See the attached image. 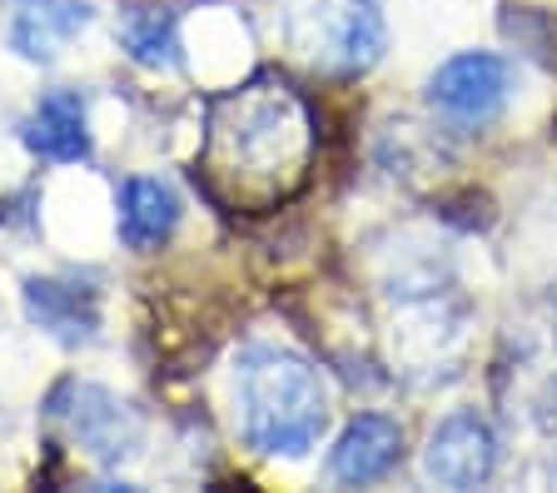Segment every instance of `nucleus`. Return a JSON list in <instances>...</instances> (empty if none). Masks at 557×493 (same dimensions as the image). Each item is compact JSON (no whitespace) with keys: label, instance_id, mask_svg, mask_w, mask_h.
Masks as SVG:
<instances>
[{"label":"nucleus","instance_id":"f257e3e1","mask_svg":"<svg viewBox=\"0 0 557 493\" xmlns=\"http://www.w3.org/2000/svg\"><path fill=\"white\" fill-rule=\"evenodd\" d=\"M313 155V130L299 95L284 81L259 75L255 85L209 106L205 180L230 205H274L304 180Z\"/></svg>","mask_w":557,"mask_h":493},{"label":"nucleus","instance_id":"f03ea898","mask_svg":"<svg viewBox=\"0 0 557 493\" xmlns=\"http://www.w3.org/2000/svg\"><path fill=\"white\" fill-rule=\"evenodd\" d=\"M334 419L324 374L289 349H249L239 359L244 444L269 458H304Z\"/></svg>","mask_w":557,"mask_h":493},{"label":"nucleus","instance_id":"7ed1b4c3","mask_svg":"<svg viewBox=\"0 0 557 493\" xmlns=\"http://www.w3.org/2000/svg\"><path fill=\"white\" fill-rule=\"evenodd\" d=\"M284 46L324 75H363L388 50L383 0H284Z\"/></svg>","mask_w":557,"mask_h":493},{"label":"nucleus","instance_id":"20e7f679","mask_svg":"<svg viewBox=\"0 0 557 493\" xmlns=\"http://www.w3.org/2000/svg\"><path fill=\"white\" fill-rule=\"evenodd\" d=\"M50 414L65 423L70 439H75L95 464H104V469L129 464V458L139 454V444H145L139 414L100 384H81V379L60 384L55 394H50Z\"/></svg>","mask_w":557,"mask_h":493},{"label":"nucleus","instance_id":"39448f33","mask_svg":"<svg viewBox=\"0 0 557 493\" xmlns=\"http://www.w3.org/2000/svg\"><path fill=\"white\" fill-rule=\"evenodd\" d=\"M512 95V65L493 50H463L429 75V106L448 125H487L498 120Z\"/></svg>","mask_w":557,"mask_h":493},{"label":"nucleus","instance_id":"423d86ee","mask_svg":"<svg viewBox=\"0 0 557 493\" xmlns=\"http://www.w3.org/2000/svg\"><path fill=\"white\" fill-rule=\"evenodd\" d=\"M423 473L443 489H478L498 473V434L478 409H458L429 434Z\"/></svg>","mask_w":557,"mask_h":493},{"label":"nucleus","instance_id":"0eeeda50","mask_svg":"<svg viewBox=\"0 0 557 493\" xmlns=\"http://www.w3.org/2000/svg\"><path fill=\"white\" fill-rule=\"evenodd\" d=\"M398 464H404V423L388 414H359L329 448V479L348 489L388 479Z\"/></svg>","mask_w":557,"mask_h":493},{"label":"nucleus","instance_id":"6e6552de","mask_svg":"<svg viewBox=\"0 0 557 493\" xmlns=\"http://www.w3.org/2000/svg\"><path fill=\"white\" fill-rule=\"evenodd\" d=\"M21 140L30 155L50 164H81L90 160V115H85L81 90H50L35 100Z\"/></svg>","mask_w":557,"mask_h":493},{"label":"nucleus","instance_id":"1a4fd4ad","mask_svg":"<svg viewBox=\"0 0 557 493\" xmlns=\"http://www.w3.org/2000/svg\"><path fill=\"white\" fill-rule=\"evenodd\" d=\"M25 315L60 344H85L100 329V294L85 280H25Z\"/></svg>","mask_w":557,"mask_h":493},{"label":"nucleus","instance_id":"9d476101","mask_svg":"<svg viewBox=\"0 0 557 493\" xmlns=\"http://www.w3.org/2000/svg\"><path fill=\"white\" fill-rule=\"evenodd\" d=\"M90 21H95L90 0H21L11 25V46L25 60H55Z\"/></svg>","mask_w":557,"mask_h":493},{"label":"nucleus","instance_id":"9b49d317","mask_svg":"<svg viewBox=\"0 0 557 493\" xmlns=\"http://www.w3.org/2000/svg\"><path fill=\"white\" fill-rule=\"evenodd\" d=\"M180 224V195L154 175H135L120 195V235L129 249H160Z\"/></svg>","mask_w":557,"mask_h":493},{"label":"nucleus","instance_id":"f8f14e48","mask_svg":"<svg viewBox=\"0 0 557 493\" xmlns=\"http://www.w3.org/2000/svg\"><path fill=\"white\" fill-rule=\"evenodd\" d=\"M120 40H125L129 60L135 65H150V71H160V65H174V15L170 11H129L125 21H120Z\"/></svg>","mask_w":557,"mask_h":493}]
</instances>
